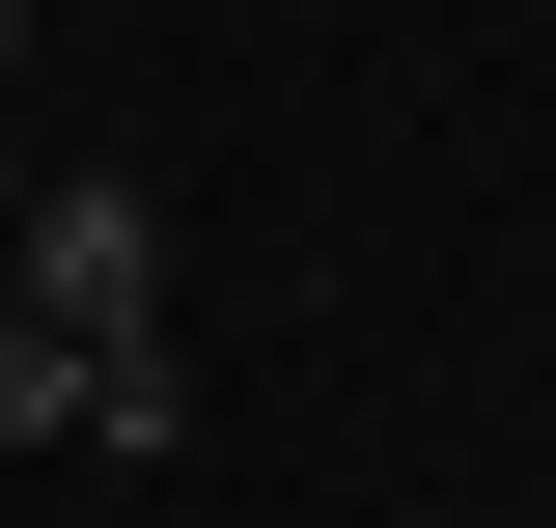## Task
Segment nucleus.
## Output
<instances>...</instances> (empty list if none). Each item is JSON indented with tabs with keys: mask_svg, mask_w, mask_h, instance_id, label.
Instances as JSON below:
<instances>
[{
	"mask_svg": "<svg viewBox=\"0 0 556 528\" xmlns=\"http://www.w3.org/2000/svg\"><path fill=\"white\" fill-rule=\"evenodd\" d=\"M0 278H28L56 362H112V334H167V196H139V167H56V196L0 223Z\"/></svg>",
	"mask_w": 556,
	"mask_h": 528,
	"instance_id": "1",
	"label": "nucleus"
},
{
	"mask_svg": "<svg viewBox=\"0 0 556 528\" xmlns=\"http://www.w3.org/2000/svg\"><path fill=\"white\" fill-rule=\"evenodd\" d=\"M0 445H84V362H56L28 306H0Z\"/></svg>",
	"mask_w": 556,
	"mask_h": 528,
	"instance_id": "2",
	"label": "nucleus"
},
{
	"mask_svg": "<svg viewBox=\"0 0 556 528\" xmlns=\"http://www.w3.org/2000/svg\"><path fill=\"white\" fill-rule=\"evenodd\" d=\"M0 223H28V139H0Z\"/></svg>",
	"mask_w": 556,
	"mask_h": 528,
	"instance_id": "3",
	"label": "nucleus"
},
{
	"mask_svg": "<svg viewBox=\"0 0 556 528\" xmlns=\"http://www.w3.org/2000/svg\"><path fill=\"white\" fill-rule=\"evenodd\" d=\"M0 84H28V0H0Z\"/></svg>",
	"mask_w": 556,
	"mask_h": 528,
	"instance_id": "4",
	"label": "nucleus"
}]
</instances>
